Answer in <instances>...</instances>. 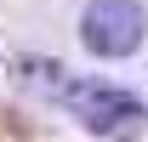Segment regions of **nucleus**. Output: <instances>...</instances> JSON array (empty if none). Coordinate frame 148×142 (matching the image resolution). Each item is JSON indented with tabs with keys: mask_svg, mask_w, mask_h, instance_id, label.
<instances>
[{
	"mask_svg": "<svg viewBox=\"0 0 148 142\" xmlns=\"http://www.w3.org/2000/svg\"><path fill=\"white\" fill-rule=\"evenodd\" d=\"M63 102L69 114L86 131L97 137H114V142H137L148 131V102L125 85H108V80H69L63 85Z\"/></svg>",
	"mask_w": 148,
	"mask_h": 142,
	"instance_id": "obj_1",
	"label": "nucleus"
},
{
	"mask_svg": "<svg viewBox=\"0 0 148 142\" xmlns=\"http://www.w3.org/2000/svg\"><path fill=\"white\" fill-rule=\"evenodd\" d=\"M23 80L40 91H51V97H63V85H69V68L63 63H23Z\"/></svg>",
	"mask_w": 148,
	"mask_h": 142,
	"instance_id": "obj_3",
	"label": "nucleus"
},
{
	"mask_svg": "<svg viewBox=\"0 0 148 142\" xmlns=\"http://www.w3.org/2000/svg\"><path fill=\"white\" fill-rule=\"evenodd\" d=\"M148 34V12L137 0H86L80 12V40L91 57H131Z\"/></svg>",
	"mask_w": 148,
	"mask_h": 142,
	"instance_id": "obj_2",
	"label": "nucleus"
}]
</instances>
